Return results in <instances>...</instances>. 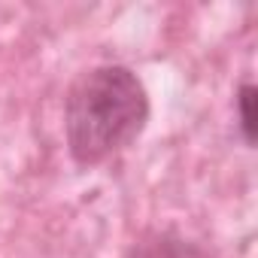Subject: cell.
Instances as JSON below:
<instances>
[{
  "label": "cell",
  "mask_w": 258,
  "mask_h": 258,
  "mask_svg": "<svg viewBox=\"0 0 258 258\" xmlns=\"http://www.w3.org/2000/svg\"><path fill=\"white\" fill-rule=\"evenodd\" d=\"M149 121V91L127 64L82 70L64 97V137L76 164L97 167L131 146Z\"/></svg>",
  "instance_id": "6da1fadb"
},
{
  "label": "cell",
  "mask_w": 258,
  "mask_h": 258,
  "mask_svg": "<svg viewBox=\"0 0 258 258\" xmlns=\"http://www.w3.org/2000/svg\"><path fill=\"white\" fill-rule=\"evenodd\" d=\"M131 258H213L201 243L176 234V231H152L140 237Z\"/></svg>",
  "instance_id": "7a4b0ae2"
},
{
  "label": "cell",
  "mask_w": 258,
  "mask_h": 258,
  "mask_svg": "<svg viewBox=\"0 0 258 258\" xmlns=\"http://www.w3.org/2000/svg\"><path fill=\"white\" fill-rule=\"evenodd\" d=\"M237 112H240V131L243 140L252 146L255 143V85L243 82L237 91Z\"/></svg>",
  "instance_id": "3957f363"
}]
</instances>
